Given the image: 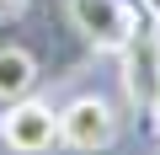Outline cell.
Segmentation results:
<instances>
[{"label": "cell", "mask_w": 160, "mask_h": 155, "mask_svg": "<svg viewBox=\"0 0 160 155\" xmlns=\"http://www.w3.org/2000/svg\"><path fill=\"white\" fill-rule=\"evenodd\" d=\"M0 11H6V0H0Z\"/></svg>", "instance_id": "8"}, {"label": "cell", "mask_w": 160, "mask_h": 155, "mask_svg": "<svg viewBox=\"0 0 160 155\" xmlns=\"http://www.w3.org/2000/svg\"><path fill=\"white\" fill-rule=\"evenodd\" d=\"M38 86V59L22 43H0V102H22Z\"/></svg>", "instance_id": "5"}, {"label": "cell", "mask_w": 160, "mask_h": 155, "mask_svg": "<svg viewBox=\"0 0 160 155\" xmlns=\"http://www.w3.org/2000/svg\"><path fill=\"white\" fill-rule=\"evenodd\" d=\"M128 6H139V0H128Z\"/></svg>", "instance_id": "9"}, {"label": "cell", "mask_w": 160, "mask_h": 155, "mask_svg": "<svg viewBox=\"0 0 160 155\" xmlns=\"http://www.w3.org/2000/svg\"><path fill=\"white\" fill-rule=\"evenodd\" d=\"M118 139V118L102 96H75L69 107H59V144L69 150H107Z\"/></svg>", "instance_id": "3"}, {"label": "cell", "mask_w": 160, "mask_h": 155, "mask_svg": "<svg viewBox=\"0 0 160 155\" xmlns=\"http://www.w3.org/2000/svg\"><path fill=\"white\" fill-rule=\"evenodd\" d=\"M144 11H149V22L160 27V0H144Z\"/></svg>", "instance_id": "6"}, {"label": "cell", "mask_w": 160, "mask_h": 155, "mask_svg": "<svg viewBox=\"0 0 160 155\" xmlns=\"http://www.w3.org/2000/svg\"><path fill=\"white\" fill-rule=\"evenodd\" d=\"M149 118L160 123V86H155V96H149Z\"/></svg>", "instance_id": "7"}, {"label": "cell", "mask_w": 160, "mask_h": 155, "mask_svg": "<svg viewBox=\"0 0 160 155\" xmlns=\"http://www.w3.org/2000/svg\"><path fill=\"white\" fill-rule=\"evenodd\" d=\"M0 139L16 155H48L59 144V112L38 96H22V102H6V118H0Z\"/></svg>", "instance_id": "2"}, {"label": "cell", "mask_w": 160, "mask_h": 155, "mask_svg": "<svg viewBox=\"0 0 160 155\" xmlns=\"http://www.w3.org/2000/svg\"><path fill=\"white\" fill-rule=\"evenodd\" d=\"M123 86H128V102L149 107L155 86H160V32L149 22L133 27V38L123 43Z\"/></svg>", "instance_id": "4"}, {"label": "cell", "mask_w": 160, "mask_h": 155, "mask_svg": "<svg viewBox=\"0 0 160 155\" xmlns=\"http://www.w3.org/2000/svg\"><path fill=\"white\" fill-rule=\"evenodd\" d=\"M69 22L91 48L123 54V43L139 27V6H128V0H69Z\"/></svg>", "instance_id": "1"}]
</instances>
